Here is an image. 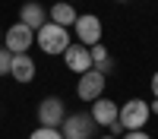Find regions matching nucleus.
<instances>
[{
  "label": "nucleus",
  "mask_w": 158,
  "mask_h": 139,
  "mask_svg": "<svg viewBox=\"0 0 158 139\" xmlns=\"http://www.w3.org/2000/svg\"><path fill=\"white\" fill-rule=\"evenodd\" d=\"M117 111H120V104H114L111 98H95L92 101V111H89V117L95 120V126H111L117 120Z\"/></svg>",
  "instance_id": "8"
},
{
  "label": "nucleus",
  "mask_w": 158,
  "mask_h": 139,
  "mask_svg": "<svg viewBox=\"0 0 158 139\" xmlns=\"http://www.w3.org/2000/svg\"><path fill=\"white\" fill-rule=\"evenodd\" d=\"M89 57H92V70H98L108 76L114 70V60H111V51L104 47V44H95V47H89Z\"/></svg>",
  "instance_id": "13"
},
{
  "label": "nucleus",
  "mask_w": 158,
  "mask_h": 139,
  "mask_svg": "<svg viewBox=\"0 0 158 139\" xmlns=\"http://www.w3.org/2000/svg\"><path fill=\"white\" fill-rule=\"evenodd\" d=\"M0 44H3V29H0Z\"/></svg>",
  "instance_id": "20"
},
{
  "label": "nucleus",
  "mask_w": 158,
  "mask_h": 139,
  "mask_svg": "<svg viewBox=\"0 0 158 139\" xmlns=\"http://www.w3.org/2000/svg\"><path fill=\"white\" fill-rule=\"evenodd\" d=\"M76 16H79L76 6L67 3V0H60V3H54V6L48 10V19L54 22V25H60V29H70V25L76 22Z\"/></svg>",
  "instance_id": "12"
},
{
  "label": "nucleus",
  "mask_w": 158,
  "mask_h": 139,
  "mask_svg": "<svg viewBox=\"0 0 158 139\" xmlns=\"http://www.w3.org/2000/svg\"><path fill=\"white\" fill-rule=\"evenodd\" d=\"M32 44H35V32L29 29V25H22V22H13L3 32V47L10 51V54H25Z\"/></svg>",
  "instance_id": "6"
},
{
  "label": "nucleus",
  "mask_w": 158,
  "mask_h": 139,
  "mask_svg": "<svg viewBox=\"0 0 158 139\" xmlns=\"http://www.w3.org/2000/svg\"><path fill=\"white\" fill-rule=\"evenodd\" d=\"M104 88H108V76L104 73H98V70H89V73H82L79 76V85H76V95L82 98V101H95V98H101L104 95Z\"/></svg>",
  "instance_id": "7"
},
{
  "label": "nucleus",
  "mask_w": 158,
  "mask_h": 139,
  "mask_svg": "<svg viewBox=\"0 0 158 139\" xmlns=\"http://www.w3.org/2000/svg\"><path fill=\"white\" fill-rule=\"evenodd\" d=\"M98 139H117V136H98Z\"/></svg>",
  "instance_id": "19"
},
{
  "label": "nucleus",
  "mask_w": 158,
  "mask_h": 139,
  "mask_svg": "<svg viewBox=\"0 0 158 139\" xmlns=\"http://www.w3.org/2000/svg\"><path fill=\"white\" fill-rule=\"evenodd\" d=\"M101 19L95 16V13H79L76 22H73V35H76V44L82 47H95L101 44Z\"/></svg>",
  "instance_id": "3"
},
{
  "label": "nucleus",
  "mask_w": 158,
  "mask_h": 139,
  "mask_svg": "<svg viewBox=\"0 0 158 139\" xmlns=\"http://www.w3.org/2000/svg\"><path fill=\"white\" fill-rule=\"evenodd\" d=\"M117 3H127V0H117Z\"/></svg>",
  "instance_id": "21"
},
{
  "label": "nucleus",
  "mask_w": 158,
  "mask_h": 139,
  "mask_svg": "<svg viewBox=\"0 0 158 139\" xmlns=\"http://www.w3.org/2000/svg\"><path fill=\"white\" fill-rule=\"evenodd\" d=\"M10 76H13L16 82H32V79H35V60H32L29 54H13Z\"/></svg>",
  "instance_id": "11"
},
{
  "label": "nucleus",
  "mask_w": 158,
  "mask_h": 139,
  "mask_svg": "<svg viewBox=\"0 0 158 139\" xmlns=\"http://www.w3.org/2000/svg\"><path fill=\"white\" fill-rule=\"evenodd\" d=\"M63 117H67V104L57 95H48L41 104H38V126H51V130H60Z\"/></svg>",
  "instance_id": "5"
},
{
  "label": "nucleus",
  "mask_w": 158,
  "mask_h": 139,
  "mask_svg": "<svg viewBox=\"0 0 158 139\" xmlns=\"http://www.w3.org/2000/svg\"><path fill=\"white\" fill-rule=\"evenodd\" d=\"M152 117V111L146 104V98H130L120 104L117 111V123L123 126V133H133V130H146V123Z\"/></svg>",
  "instance_id": "1"
},
{
  "label": "nucleus",
  "mask_w": 158,
  "mask_h": 139,
  "mask_svg": "<svg viewBox=\"0 0 158 139\" xmlns=\"http://www.w3.org/2000/svg\"><path fill=\"white\" fill-rule=\"evenodd\" d=\"M29 139H63V136H60V130H51V126H38V130H35Z\"/></svg>",
  "instance_id": "14"
},
{
  "label": "nucleus",
  "mask_w": 158,
  "mask_h": 139,
  "mask_svg": "<svg viewBox=\"0 0 158 139\" xmlns=\"http://www.w3.org/2000/svg\"><path fill=\"white\" fill-rule=\"evenodd\" d=\"M95 120L89 117V111H79V114H67L60 123V136L63 139H92L95 136Z\"/></svg>",
  "instance_id": "4"
},
{
  "label": "nucleus",
  "mask_w": 158,
  "mask_h": 139,
  "mask_svg": "<svg viewBox=\"0 0 158 139\" xmlns=\"http://www.w3.org/2000/svg\"><path fill=\"white\" fill-rule=\"evenodd\" d=\"M149 111H152V114H158V101H152V104H149Z\"/></svg>",
  "instance_id": "18"
},
{
  "label": "nucleus",
  "mask_w": 158,
  "mask_h": 139,
  "mask_svg": "<svg viewBox=\"0 0 158 139\" xmlns=\"http://www.w3.org/2000/svg\"><path fill=\"white\" fill-rule=\"evenodd\" d=\"M120 139H152V136H149L146 130H133V133H123Z\"/></svg>",
  "instance_id": "16"
},
{
  "label": "nucleus",
  "mask_w": 158,
  "mask_h": 139,
  "mask_svg": "<svg viewBox=\"0 0 158 139\" xmlns=\"http://www.w3.org/2000/svg\"><path fill=\"white\" fill-rule=\"evenodd\" d=\"M35 41L44 54H63L70 47V29H60L54 22H44L41 29L35 32Z\"/></svg>",
  "instance_id": "2"
},
{
  "label": "nucleus",
  "mask_w": 158,
  "mask_h": 139,
  "mask_svg": "<svg viewBox=\"0 0 158 139\" xmlns=\"http://www.w3.org/2000/svg\"><path fill=\"white\" fill-rule=\"evenodd\" d=\"M149 88H152V95H155V101H158V73L152 76V82H149Z\"/></svg>",
  "instance_id": "17"
},
{
  "label": "nucleus",
  "mask_w": 158,
  "mask_h": 139,
  "mask_svg": "<svg viewBox=\"0 0 158 139\" xmlns=\"http://www.w3.org/2000/svg\"><path fill=\"white\" fill-rule=\"evenodd\" d=\"M63 63H67V70L70 73H89L92 70V57H89V47L82 44H70L67 51H63Z\"/></svg>",
  "instance_id": "9"
},
{
  "label": "nucleus",
  "mask_w": 158,
  "mask_h": 139,
  "mask_svg": "<svg viewBox=\"0 0 158 139\" xmlns=\"http://www.w3.org/2000/svg\"><path fill=\"white\" fill-rule=\"evenodd\" d=\"M19 22L29 25L32 32H38V29L48 22V10L38 3V0H29V3H22V10H19Z\"/></svg>",
  "instance_id": "10"
},
{
  "label": "nucleus",
  "mask_w": 158,
  "mask_h": 139,
  "mask_svg": "<svg viewBox=\"0 0 158 139\" xmlns=\"http://www.w3.org/2000/svg\"><path fill=\"white\" fill-rule=\"evenodd\" d=\"M10 63H13V54L6 47H0V76H10Z\"/></svg>",
  "instance_id": "15"
}]
</instances>
